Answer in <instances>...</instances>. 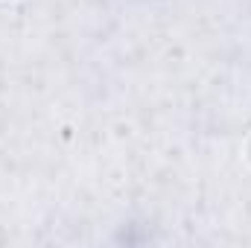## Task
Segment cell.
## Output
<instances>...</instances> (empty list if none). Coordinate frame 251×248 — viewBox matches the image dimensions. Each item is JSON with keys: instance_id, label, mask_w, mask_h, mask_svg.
<instances>
[{"instance_id": "1", "label": "cell", "mask_w": 251, "mask_h": 248, "mask_svg": "<svg viewBox=\"0 0 251 248\" xmlns=\"http://www.w3.org/2000/svg\"><path fill=\"white\" fill-rule=\"evenodd\" d=\"M246 161H249V167H251V134H249V140H246Z\"/></svg>"}, {"instance_id": "2", "label": "cell", "mask_w": 251, "mask_h": 248, "mask_svg": "<svg viewBox=\"0 0 251 248\" xmlns=\"http://www.w3.org/2000/svg\"><path fill=\"white\" fill-rule=\"evenodd\" d=\"M3 3H12V0H3Z\"/></svg>"}]
</instances>
